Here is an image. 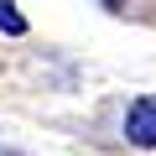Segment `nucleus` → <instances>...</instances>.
<instances>
[{
  "mask_svg": "<svg viewBox=\"0 0 156 156\" xmlns=\"http://www.w3.org/2000/svg\"><path fill=\"white\" fill-rule=\"evenodd\" d=\"M0 31H11V37L26 31V16L16 11V0H0Z\"/></svg>",
  "mask_w": 156,
  "mask_h": 156,
  "instance_id": "nucleus-2",
  "label": "nucleus"
},
{
  "mask_svg": "<svg viewBox=\"0 0 156 156\" xmlns=\"http://www.w3.org/2000/svg\"><path fill=\"white\" fill-rule=\"evenodd\" d=\"M125 140L140 146V151L156 146V99H135V104H130V115H125Z\"/></svg>",
  "mask_w": 156,
  "mask_h": 156,
  "instance_id": "nucleus-1",
  "label": "nucleus"
},
{
  "mask_svg": "<svg viewBox=\"0 0 156 156\" xmlns=\"http://www.w3.org/2000/svg\"><path fill=\"white\" fill-rule=\"evenodd\" d=\"M104 5H115V0H104Z\"/></svg>",
  "mask_w": 156,
  "mask_h": 156,
  "instance_id": "nucleus-3",
  "label": "nucleus"
}]
</instances>
